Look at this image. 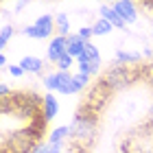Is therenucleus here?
I'll return each instance as SVG.
<instances>
[{
	"label": "nucleus",
	"mask_w": 153,
	"mask_h": 153,
	"mask_svg": "<svg viewBox=\"0 0 153 153\" xmlns=\"http://www.w3.org/2000/svg\"><path fill=\"white\" fill-rule=\"evenodd\" d=\"M149 123H151V127H153V103H151V107H149Z\"/></svg>",
	"instance_id": "28"
},
{
	"label": "nucleus",
	"mask_w": 153,
	"mask_h": 153,
	"mask_svg": "<svg viewBox=\"0 0 153 153\" xmlns=\"http://www.w3.org/2000/svg\"><path fill=\"white\" fill-rule=\"evenodd\" d=\"M142 57H153V48L151 46H144L142 48Z\"/></svg>",
	"instance_id": "25"
},
{
	"label": "nucleus",
	"mask_w": 153,
	"mask_h": 153,
	"mask_svg": "<svg viewBox=\"0 0 153 153\" xmlns=\"http://www.w3.org/2000/svg\"><path fill=\"white\" fill-rule=\"evenodd\" d=\"M151 151H153V140H151Z\"/></svg>",
	"instance_id": "31"
},
{
	"label": "nucleus",
	"mask_w": 153,
	"mask_h": 153,
	"mask_svg": "<svg viewBox=\"0 0 153 153\" xmlns=\"http://www.w3.org/2000/svg\"><path fill=\"white\" fill-rule=\"evenodd\" d=\"M18 64L24 68L26 74H44V61L39 57H35V55H26V57H22Z\"/></svg>",
	"instance_id": "10"
},
{
	"label": "nucleus",
	"mask_w": 153,
	"mask_h": 153,
	"mask_svg": "<svg viewBox=\"0 0 153 153\" xmlns=\"http://www.w3.org/2000/svg\"><path fill=\"white\" fill-rule=\"evenodd\" d=\"M76 35H79V37H81L83 42H85V44H90V39L94 37V31H92V26H81Z\"/></svg>",
	"instance_id": "20"
},
{
	"label": "nucleus",
	"mask_w": 153,
	"mask_h": 153,
	"mask_svg": "<svg viewBox=\"0 0 153 153\" xmlns=\"http://www.w3.org/2000/svg\"><path fill=\"white\" fill-rule=\"evenodd\" d=\"M57 114H59V101L53 92H48L44 99H42V116H44L46 123H51V120H55Z\"/></svg>",
	"instance_id": "9"
},
{
	"label": "nucleus",
	"mask_w": 153,
	"mask_h": 153,
	"mask_svg": "<svg viewBox=\"0 0 153 153\" xmlns=\"http://www.w3.org/2000/svg\"><path fill=\"white\" fill-rule=\"evenodd\" d=\"M57 79H59L57 70H53V72L44 74V88L48 90V92H57Z\"/></svg>",
	"instance_id": "18"
},
{
	"label": "nucleus",
	"mask_w": 153,
	"mask_h": 153,
	"mask_svg": "<svg viewBox=\"0 0 153 153\" xmlns=\"http://www.w3.org/2000/svg\"><path fill=\"white\" fill-rule=\"evenodd\" d=\"M0 66H2V68L7 66V55H4V53H2V55H0Z\"/></svg>",
	"instance_id": "29"
},
{
	"label": "nucleus",
	"mask_w": 153,
	"mask_h": 153,
	"mask_svg": "<svg viewBox=\"0 0 153 153\" xmlns=\"http://www.w3.org/2000/svg\"><path fill=\"white\" fill-rule=\"evenodd\" d=\"M55 33L61 35V37L70 35V20H68L66 13H57V16H55Z\"/></svg>",
	"instance_id": "15"
},
{
	"label": "nucleus",
	"mask_w": 153,
	"mask_h": 153,
	"mask_svg": "<svg viewBox=\"0 0 153 153\" xmlns=\"http://www.w3.org/2000/svg\"><path fill=\"white\" fill-rule=\"evenodd\" d=\"M138 76H140V72L134 70V68L120 66V64H112L105 70V74H103L101 83L109 90V92H118V90H127Z\"/></svg>",
	"instance_id": "3"
},
{
	"label": "nucleus",
	"mask_w": 153,
	"mask_h": 153,
	"mask_svg": "<svg viewBox=\"0 0 153 153\" xmlns=\"http://www.w3.org/2000/svg\"><path fill=\"white\" fill-rule=\"evenodd\" d=\"M53 33H55V16H51V13H42L33 20V24L22 29V35L33 39H53L51 37Z\"/></svg>",
	"instance_id": "4"
},
{
	"label": "nucleus",
	"mask_w": 153,
	"mask_h": 153,
	"mask_svg": "<svg viewBox=\"0 0 153 153\" xmlns=\"http://www.w3.org/2000/svg\"><path fill=\"white\" fill-rule=\"evenodd\" d=\"M13 33H16V29L11 24H2V29H0V48H7L9 39L13 37Z\"/></svg>",
	"instance_id": "17"
},
{
	"label": "nucleus",
	"mask_w": 153,
	"mask_h": 153,
	"mask_svg": "<svg viewBox=\"0 0 153 153\" xmlns=\"http://www.w3.org/2000/svg\"><path fill=\"white\" fill-rule=\"evenodd\" d=\"M83 51H85V42L76 35V33H70V35H68V55L74 57V59H79L83 55Z\"/></svg>",
	"instance_id": "14"
},
{
	"label": "nucleus",
	"mask_w": 153,
	"mask_h": 153,
	"mask_svg": "<svg viewBox=\"0 0 153 153\" xmlns=\"http://www.w3.org/2000/svg\"><path fill=\"white\" fill-rule=\"evenodd\" d=\"M9 72H11V76H16V79H20V76H24V74H26V72H24V68L20 66V64L9 66Z\"/></svg>",
	"instance_id": "23"
},
{
	"label": "nucleus",
	"mask_w": 153,
	"mask_h": 153,
	"mask_svg": "<svg viewBox=\"0 0 153 153\" xmlns=\"http://www.w3.org/2000/svg\"><path fill=\"white\" fill-rule=\"evenodd\" d=\"M99 13H101V18H103V20H107V22L114 26V29H127L125 20L114 11V7H112V4H103L101 9H99Z\"/></svg>",
	"instance_id": "12"
},
{
	"label": "nucleus",
	"mask_w": 153,
	"mask_h": 153,
	"mask_svg": "<svg viewBox=\"0 0 153 153\" xmlns=\"http://www.w3.org/2000/svg\"><path fill=\"white\" fill-rule=\"evenodd\" d=\"M22 9H26V2H16V4H13V11H16V13H20Z\"/></svg>",
	"instance_id": "26"
},
{
	"label": "nucleus",
	"mask_w": 153,
	"mask_h": 153,
	"mask_svg": "<svg viewBox=\"0 0 153 153\" xmlns=\"http://www.w3.org/2000/svg\"><path fill=\"white\" fill-rule=\"evenodd\" d=\"M92 31H94V35L96 37H105V35H109V33L114 31V26L107 22V20H103V18H99L96 22L92 24Z\"/></svg>",
	"instance_id": "16"
},
{
	"label": "nucleus",
	"mask_w": 153,
	"mask_h": 153,
	"mask_svg": "<svg viewBox=\"0 0 153 153\" xmlns=\"http://www.w3.org/2000/svg\"><path fill=\"white\" fill-rule=\"evenodd\" d=\"M151 46H153V29H151Z\"/></svg>",
	"instance_id": "30"
},
{
	"label": "nucleus",
	"mask_w": 153,
	"mask_h": 153,
	"mask_svg": "<svg viewBox=\"0 0 153 153\" xmlns=\"http://www.w3.org/2000/svg\"><path fill=\"white\" fill-rule=\"evenodd\" d=\"M142 7H144V9H149V11H151V20H153V2H144Z\"/></svg>",
	"instance_id": "27"
},
{
	"label": "nucleus",
	"mask_w": 153,
	"mask_h": 153,
	"mask_svg": "<svg viewBox=\"0 0 153 153\" xmlns=\"http://www.w3.org/2000/svg\"><path fill=\"white\" fill-rule=\"evenodd\" d=\"M68 55V37H61V35H55L51 42H48V48H46V59L51 64H57V61Z\"/></svg>",
	"instance_id": "6"
},
{
	"label": "nucleus",
	"mask_w": 153,
	"mask_h": 153,
	"mask_svg": "<svg viewBox=\"0 0 153 153\" xmlns=\"http://www.w3.org/2000/svg\"><path fill=\"white\" fill-rule=\"evenodd\" d=\"M74 57H70V55H64V57H61L57 64H55V68H57L59 72H70V68L74 66Z\"/></svg>",
	"instance_id": "19"
},
{
	"label": "nucleus",
	"mask_w": 153,
	"mask_h": 153,
	"mask_svg": "<svg viewBox=\"0 0 153 153\" xmlns=\"http://www.w3.org/2000/svg\"><path fill=\"white\" fill-rule=\"evenodd\" d=\"M99 134V120H96V112L90 109L88 105H83L79 112L74 114L72 123H70V142L72 147L88 151L96 140Z\"/></svg>",
	"instance_id": "1"
},
{
	"label": "nucleus",
	"mask_w": 153,
	"mask_h": 153,
	"mask_svg": "<svg viewBox=\"0 0 153 153\" xmlns=\"http://www.w3.org/2000/svg\"><path fill=\"white\" fill-rule=\"evenodd\" d=\"M76 64H79V72H83V74H88V76L99 74V70H101V53H99V48H96L92 42L85 44V51H83V55L76 59Z\"/></svg>",
	"instance_id": "5"
},
{
	"label": "nucleus",
	"mask_w": 153,
	"mask_h": 153,
	"mask_svg": "<svg viewBox=\"0 0 153 153\" xmlns=\"http://www.w3.org/2000/svg\"><path fill=\"white\" fill-rule=\"evenodd\" d=\"M72 76H74L76 85H79L81 90H85V88L90 85V76H88V74H83V72H76V74H72Z\"/></svg>",
	"instance_id": "21"
},
{
	"label": "nucleus",
	"mask_w": 153,
	"mask_h": 153,
	"mask_svg": "<svg viewBox=\"0 0 153 153\" xmlns=\"http://www.w3.org/2000/svg\"><path fill=\"white\" fill-rule=\"evenodd\" d=\"M57 74H59V79H57V92L59 94H79L81 92V88L76 85V81H74V76L70 74V72H59L57 70Z\"/></svg>",
	"instance_id": "8"
},
{
	"label": "nucleus",
	"mask_w": 153,
	"mask_h": 153,
	"mask_svg": "<svg viewBox=\"0 0 153 153\" xmlns=\"http://www.w3.org/2000/svg\"><path fill=\"white\" fill-rule=\"evenodd\" d=\"M114 11L125 20V24H136L138 22V7L131 2V0H116V2H112Z\"/></svg>",
	"instance_id": "7"
},
{
	"label": "nucleus",
	"mask_w": 153,
	"mask_h": 153,
	"mask_svg": "<svg viewBox=\"0 0 153 153\" xmlns=\"http://www.w3.org/2000/svg\"><path fill=\"white\" fill-rule=\"evenodd\" d=\"M0 94H2V101H4V99H9V96H13L11 88H9V83H0Z\"/></svg>",
	"instance_id": "24"
},
{
	"label": "nucleus",
	"mask_w": 153,
	"mask_h": 153,
	"mask_svg": "<svg viewBox=\"0 0 153 153\" xmlns=\"http://www.w3.org/2000/svg\"><path fill=\"white\" fill-rule=\"evenodd\" d=\"M37 120H33L26 127L16 129L11 136H7L2 140V153H33L42 144V131H44V123L35 125Z\"/></svg>",
	"instance_id": "2"
},
{
	"label": "nucleus",
	"mask_w": 153,
	"mask_h": 153,
	"mask_svg": "<svg viewBox=\"0 0 153 153\" xmlns=\"http://www.w3.org/2000/svg\"><path fill=\"white\" fill-rule=\"evenodd\" d=\"M142 76H144V79H147L149 88L153 90V64H149V66H147V68H144V70H142Z\"/></svg>",
	"instance_id": "22"
},
{
	"label": "nucleus",
	"mask_w": 153,
	"mask_h": 153,
	"mask_svg": "<svg viewBox=\"0 0 153 153\" xmlns=\"http://www.w3.org/2000/svg\"><path fill=\"white\" fill-rule=\"evenodd\" d=\"M142 61V53H129V51H116L114 55V64H120V66H138Z\"/></svg>",
	"instance_id": "13"
},
{
	"label": "nucleus",
	"mask_w": 153,
	"mask_h": 153,
	"mask_svg": "<svg viewBox=\"0 0 153 153\" xmlns=\"http://www.w3.org/2000/svg\"><path fill=\"white\" fill-rule=\"evenodd\" d=\"M51 144H57V147H66L68 142H70V125H61V127H55L51 131V136H48V140Z\"/></svg>",
	"instance_id": "11"
}]
</instances>
